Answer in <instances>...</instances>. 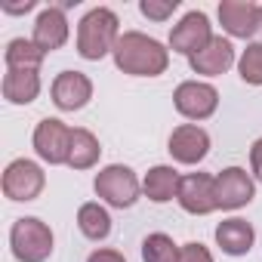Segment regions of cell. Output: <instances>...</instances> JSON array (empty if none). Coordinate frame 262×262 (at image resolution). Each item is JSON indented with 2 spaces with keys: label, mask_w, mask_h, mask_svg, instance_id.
<instances>
[{
  "label": "cell",
  "mask_w": 262,
  "mask_h": 262,
  "mask_svg": "<svg viewBox=\"0 0 262 262\" xmlns=\"http://www.w3.org/2000/svg\"><path fill=\"white\" fill-rule=\"evenodd\" d=\"M111 56L123 74H133V77H158L170 65V50H164L161 40L142 31H123Z\"/></svg>",
  "instance_id": "obj_1"
},
{
  "label": "cell",
  "mask_w": 262,
  "mask_h": 262,
  "mask_svg": "<svg viewBox=\"0 0 262 262\" xmlns=\"http://www.w3.org/2000/svg\"><path fill=\"white\" fill-rule=\"evenodd\" d=\"M117 40H120V19L105 7L90 10L77 25V53L86 62H99L102 56L114 53Z\"/></svg>",
  "instance_id": "obj_2"
},
{
  "label": "cell",
  "mask_w": 262,
  "mask_h": 262,
  "mask_svg": "<svg viewBox=\"0 0 262 262\" xmlns=\"http://www.w3.org/2000/svg\"><path fill=\"white\" fill-rule=\"evenodd\" d=\"M10 244H13V256L19 262H47L53 253V231L37 216H25V219L13 222Z\"/></svg>",
  "instance_id": "obj_3"
},
{
  "label": "cell",
  "mask_w": 262,
  "mask_h": 262,
  "mask_svg": "<svg viewBox=\"0 0 262 262\" xmlns=\"http://www.w3.org/2000/svg\"><path fill=\"white\" fill-rule=\"evenodd\" d=\"M93 188H96V194H99L105 204H111V207H117V210L133 207L136 198H139V191H142L136 173L129 170V167H120V164H111V167L99 170Z\"/></svg>",
  "instance_id": "obj_4"
},
{
  "label": "cell",
  "mask_w": 262,
  "mask_h": 262,
  "mask_svg": "<svg viewBox=\"0 0 262 262\" xmlns=\"http://www.w3.org/2000/svg\"><path fill=\"white\" fill-rule=\"evenodd\" d=\"M71 133L74 129L65 126L56 117H43L34 129V151L40 161H47L50 167L56 164H68V151H71Z\"/></svg>",
  "instance_id": "obj_5"
},
{
  "label": "cell",
  "mask_w": 262,
  "mask_h": 262,
  "mask_svg": "<svg viewBox=\"0 0 262 262\" xmlns=\"http://www.w3.org/2000/svg\"><path fill=\"white\" fill-rule=\"evenodd\" d=\"M43 185H47L43 170L34 161H25V158L13 161L4 173V194L10 201H34V198H40Z\"/></svg>",
  "instance_id": "obj_6"
},
{
  "label": "cell",
  "mask_w": 262,
  "mask_h": 262,
  "mask_svg": "<svg viewBox=\"0 0 262 262\" xmlns=\"http://www.w3.org/2000/svg\"><path fill=\"white\" fill-rule=\"evenodd\" d=\"M176 201L191 216H207V213L219 210V204H216V179L210 173H188V176H182Z\"/></svg>",
  "instance_id": "obj_7"
},
{
  "label": "cell",
  "mask_w": 262,
  "mask_h": 262,
  "mask_svg": "<svg viewBox=\"0 0 262 262\" xmlns=\"http://www.w3.org/2000/svg\"><path fill=\"white\" fill-rule=\"evenodd\" d=\"M173 102H176V111L188 120H207L216 105H219V93L216 86L210 83H201V80H185L176 86L173 93Z\"/></svg>",
  "instance_id": "obj_8"
},
{
  "label": "cell",
  "mask_w": 262,
  "mask_h": 262,
  "mask_svg": "<svg viewBox=\"0 0 262 262\" xmlns=\"http://www.w3.org/2000/svg\"><path fill=\"white\" fill-rule=\"evenodd\" d=\"M176 164H185V167H194L207 158L210 151V136H207V129H201L198 123H182L176 126L173 133H170V148Z\"/></svg>",
  "instance_id": "obj_9"
},
{
  "label": "cell",
  "mask_w": 262,
  "mask_h": 262,
  "mask_svg": "<svg viewBox=\"0 0 262 262\" xmlns=\"http://www.w3.org/2000/svg\"><path fill=\"white\" fill-rule=\"evenodd\" d=\"M213 40V31H210V19L204 13H188L179 25H173L170 31V47L173 53H182V56H198L207 43Z\"/></svg>",
  "instance_id": "obj_10"
},
{
  "label": "cell",
  "mask_w": 262,
  "mask_h": 262,
  "mask_svg": "<svg viewBox=\"0 0 262 262\" xmlns=\"http://www.w3.org/2000/svg\"><path fill=\"white\" fill-rule=\"evenodd\" d=\"M253 194H256V185L247 176V170L228 167L216 176V204H219V210H237V207L250 204Z\"/></svg>",
  "instance_id": "obj_11"
},
{
  "label": "cell",
  "mask_w": 262,
  "mask_h": 262,
  "mask_svg": "<svg viewBox=\"0 0 262 262\" xmlns=\"http://www.w3.org/2000/svg\"><path fill=\"white\" fill-rule=\"evenodd\" d=\"M93 99V80L83 71H62L53 80V102L59 111H80Z\"/></svg>",
  "instance_id": "obj_12"
},
{
  "label": "cell",
  "mask_w": 262,
  "mask_h": 262,
  "mask_svg": "<svg viewBox=\"0 0 262 262\" xmlns=\"http://www.w3.org/2000/svg\"><path fill=\"white\" fill-rule=\"evenodd\" d=\"M256 16H259V7L253 0H222L219 4V22L231 37H241V40L256 37Z\"/></svg>",
  "instance_id": "obj_13"
},
{
  "label": "cell",
  "mask_w": 262,
  "mask_h": 262,
  "mask_svg": "<svg viewBox=\"0 0 262 262\" xmlns=\"http://www.w3.org/2000/svg\"><path fill=\"white\" fill-rule=\"evenodd\" d=\"M43 53H53V50H62L65 40H68V19H65V10L62 7H47L37 22H34V37H31Z\"/></svg>",
  "instance_id": "obj_14"
},
{
  "label": "cell",
  "mask_w": 262,
  "mask_h": 262,
  "mask_svg": "<svg viewBox=\"0 0 262 262\" xmlns=\"http://www.w3.org/2000/svg\"><path fill=\"white\" fill-rule=\"evenodd\" d=\"M191 71L198 74H207V77H216V74H225L231 65H234V47L228 37H213L198 56L188 59Z\"/></svg>",
  "instance_id": "obj_15"
},
{
  "label": "cell",
  "mask_w": 262,
  "mask_h": 262,
  "mask_svg": "<svg viewBox=\"0 0 262 262\" xmlns=\"http://www.w3.org/2000/svg\"><path fill=\"white\" fill-rule=\"evenodd\" d=\"M253 225L247 222V219H225V222H219L216 225V244L222 247V253H228V256H244V253H250V247H253Z\"/></svg>",
  "instance_id": "obj_16"
},
{
  "label": "cell",
  "mask_w": 262,
  "mask_h": 262,
  "mask_svg": "<svg viewBox=\"0 0 262 262\" xmlns=\"http://www.w3.org/2000/svg\"><path fill=\"white\" fill-rule=\"evenodd\" d=\"M179 182H182V176L173 170V167H151L148 173H145V182H142V191H145V198L148 201H155V204H167V201H173L176 194H179Z\"/></svg>",
  "instance_id": "obj_17"
},
{
  "label": "cell",
  "mask_w": 262,
  "mask_h": 262,
  "mask_svg": "<svg viewBox=\"0 0 262 262\" xmlns=\"http://www.w3.org/2000/svg\"><path fill=\"white\" fill-rule=\"evenodd\" d=\"M40 93V77L37 71H10L4 77V99L13 105H31Z\"/></svg>",
  "instance_id": "obj_18"
},
{
  "label": "cell",
  "mask_w": 262,
  "mask_h": 262,
  "mask_svg": "<svg viewBox=\"0 0 262 262\" xmlns=\"http://www.w3.org/2000/svg\"><path fill=\"white\" fill-rule=\"evenodd\" d=\"M43 56H47V53H43L34 40H25V37L10 40V43H7V53H4L10 71H37L40 62H43Z\"/></svg>",
  "instance_id": "obj_19"
},
{
  "label": "cell",
  "mask_w": 262,
  "mask_h": 262,
  "mask_svg": "<svg viewBox=\"0 0 262 262\" xmlns=\"http://www.w3.org/2000/svg\"><path fill=\"white\" fill-rule=\"evenodd\" d=\"M102 148H99V139L90 133V129H74L71 133V151H68V167L71 170H90L96 167Z\"/></svg>",
  "instance_id": "obj_20"
},
{
  "label": "cell",
  "mask_w": 262,
  "mask_h": 262,
  "mask_svg": "<svg viewBox=\"0 0 262 262\" xmlns=\"http://www.w3.org/2000/svg\"><path fill=\"white\" fill-rule=\"evenodd\" d=\"M77 228H80V234L90 237V241H105V237L111 234V216H108V210L99 207V204H83V207L77 210Z\"/></svg>",
  "instance_id": "obj_21"
},
{
  "label": "cell",
  "mask_w": 262,
  "mask_h": 262,
  "mask_svg": "<svg viewBox=\"0 0 262 262\" xmlns=\"http://www.w3.org/2000/svg\"><path fill=\"white\" fill-rule=\"evenodd\" d=\"M182 247L173 244L170 234H148L142 241V262H179Z\"/></svg>",
  "instance_id": "obj_22"
},
{
  "label": "cell",
  "mask_w": 262,
  "mask_h": 262,
  "mask_svg": "<svg viewBox=\"0 0 262 262\" xmlns=\"http://www.w3.org/2000/svg\"><path fill=\"white\" fill-rule=\"evenodd\" d=\"M237 71H241V80L244 83H253V86H262V43H250L237 62Z\"/></svg>",
  "instance_id": "obj_23"
},
{
  "label": "cell",
  "mask_w": 262,
  "mask_h": 262,
  "mask_svg": "<svg viewBox=\"0 0 262 262\" xmlns=\"http://www.w3.org/2000/svg\"><path fill=\"white\" fill-rule=\"evenodd\" d=\"M139 10H142V16L151 19V22H167V19L179 10V0H142Z\"/></svg>",
  "instance_id": "obj_24"
},
{
  "label": "cell",
  "mask_w": 262,
  "mask_h": 262,
  "mask_svg": "<svg viewBox=\"0 0 262 262\" xmlns=\"http://www.w3.org/2000/svg\"><path fill=\"white\" fill-rule=\"evenodd\" d=\"M179 262H213V253L204 244H185L179 253Z\"/></svg>",
  "instance_id": "obj_25"
},
{
  "label": "cell",
  "mask_w": 262,
  "mask_h": 262,
  "mask_svg": "<svg viewBox=\"0 0 262 262\" xmlns=\"http://www.w3.org/2000/svg\"><path fill=\"white\" fill-rule=\"evenodd\" d=\"M250 167H253V176L262 182V139H256L250 148Z\"/></svg>",
  "instance_id": "obj_26"
},
{
  "label": "cell",
  "mask_w": 262,
  "mask_h": 262,
  "mask_svg": "<svg viewBox=\"0 0 262 262\" xmlns=\"http://www.w3.org/2000/svg\"><path fill=\"white\" fill-rule=\"evenodd\" d=\"M86 262H126V259H123V253H117V250H96V253H90Z\"/></svg>",
  "instance_id": "obj_27"
},
{
  "label": "cell",
  "mask_w": 262,
  "mask_h": 262,
  "mask_svg": "<svg viewBox=\"0 0 262 262\" xmlns=\"http://www.w3.org/2000/svg\"><path fill=\"white\" fill-rule=\"evenodd\" d=\"M28 10H34V0H25V4H4V13H28Z\"/></svg>",
  "instance_id": "obj_28"
},
{
  "label": "cell",
  "mask_w": 262,
  "mask_h": 262,
  "mask_svg": "<svg viewBox=\"0 0 262 262\" xmlns=\"http://www.w3.org/2000/svg\"><path fill=\"white\" fill-rule=\"evenodd\" d=\"M256 40L262 43V7H259V16H256Z\"/></svg>",
  "instance_id": "obj_29"
}]
</instances>
